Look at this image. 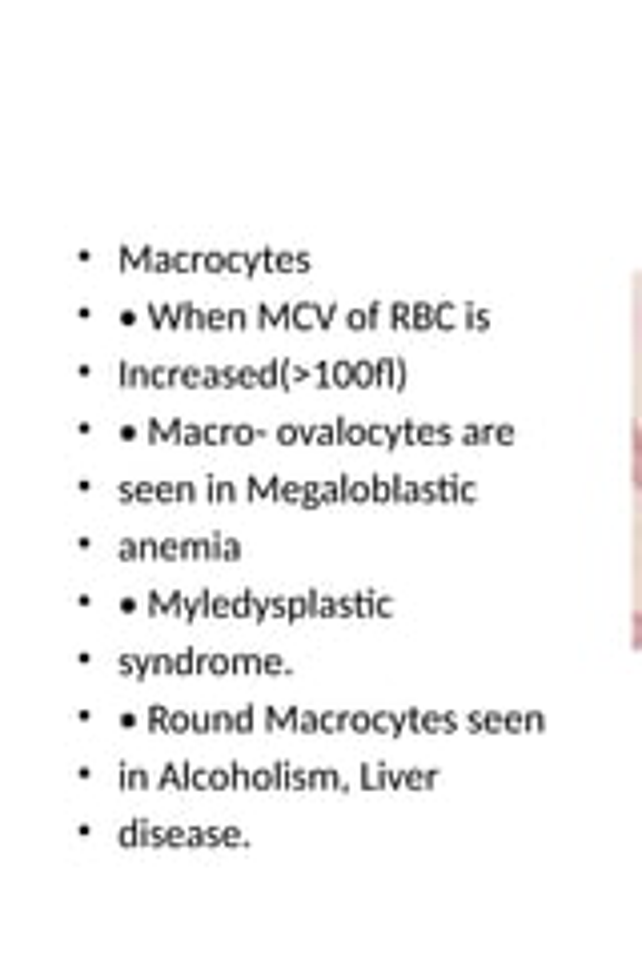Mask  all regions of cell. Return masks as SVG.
<instances>
[{
  "label": "cell",
  "mask_w": 642,
  "mask_h": 963,
  "mask_svg": "<svg viewBox=\"0 0 642 963\" xmlns=\"http://www.w3.org/2000/svg\"><path fill=\"white\" fill-rule=\"evenodd\" d=\"M634 486L642 490V430L634 434Z\"/></svg>",
  "instance_id": "1"
},
{
  "label": "cell",
  "mask_w": 642,
  "mask_h": 963,
  "mask_svg": "<svg viewBox=\"0 0 642 963\" xmlns=\"http://www.w3.org/2000/svg\"><path fill=\"white\" fill-rule=\"evenodd\" d=\"M634 647L642 651V614H634Z\"/></svg>",
  "instance_id": "2"
}]
</instances>
